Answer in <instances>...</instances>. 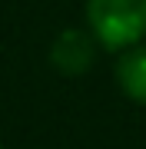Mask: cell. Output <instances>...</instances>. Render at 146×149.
Wrapping results in <instances>:
<instances>
[{
  "label": "cell",
  "instance_id": "obj_1",
  "mask_svg": "<svg viewBox=\"0 0 146 149\" xmlns=\"http://www.w3.org/2000/svg\"><path fill=\"white\" fill-rule=\"evenodd\" d=\"M87 27L106 53L146 40V0H87Z\"/></svg>",
  "mask_w": 146,
  "mask_h": 149
},
{
  "label": "cell",
  "instance_id": "obj_2",
  "mask_svg": "<svg viewBox=\"0 0 146 149\" xmlns=\"http://www.w3.org/2000/svg\"><path fill=\"white\" fill-rule=\"evenodd\" d=\"M96 50H100V43L93 40L90 30L70 27V30L57 33V40L50 43V63L63 76H83L96 60Z\"/></svg>",
  "mask_w": 146,
  "mask_h": 149
},
{
  "label": "cell",
  "instance_id": "obj_3",
  "mask_svg": "<svg viewBox=\"0 0 146 149\" xmlns=\"http://www.w3.org/2000/svg\"><path fill=\"white\" fill-rule=\"evenodd\" d=\"M113 73H116V86L123 90L126 100L146 106V43H136V47L123 50Z\"/></svg>",
  "mask_w": 146,
  "mask_h": 149
},
{
  "label": "cell",
  "instance_id": "obj_4",
  "mask_svg": "<svg viewBox=\"0 0 146 149\" xmlns=\"http://www.w3.org/2000/svg\"><path fill=\"white\" fill-rule=\"evenodd\" d=\"M0 149H3V146H0Z\"/></svg>",
  "mask_w": 146,
  "mask_h": 149
}]
</instances>
